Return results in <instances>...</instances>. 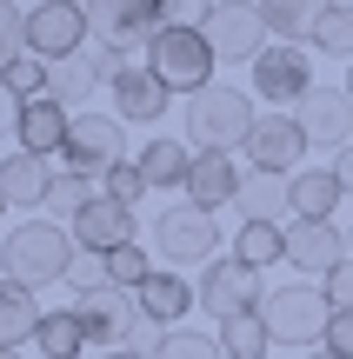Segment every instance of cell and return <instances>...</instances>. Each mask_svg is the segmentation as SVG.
<instances>
[{
    "label": "cell",
    "instance_id": "obj_1",
    "mask_svg": "<svg viewBox=\"0 0 353 359\" xmlns=\"http://www.w3.org/2000/svg\"><path fill=\"white\" fill-rule=\"evenodd\" d=\"M74 253H80V246H74V233H67V226H53V219H40V213L0 240V266H7V280H13V286H27V293H40V286L67 280Z\"/></svg>",
    "mask_w": 353,
    "mask_h": 359
},
{
    "label": "cell",
    "instance_id": "obj_2",
    "mask_svg": "<svg viewBox=\"0 0 353 359\" xmlns=\"http://www.w3.org/2000/svg\"><path fill=\"white\" fill-rule=\"evenodd\" d=\"M260 326L274 346H327V326H333V306L314 280H280L260 293Z\"/></svg>",
    "mask_w": 353,
    "mask_h": 359
},
{
    "label": "cell",
    "instance_id": "obj_3",
    "mask_svg": "<svg viewBox=\"0 0 353 359\" xmlns=\"http://www.w3.org/2000/svg\"><path fill=\"white\" fill-rule=\"evenodd\" d=\"M253 120L260 114H253L247 87L213 80V87H200L194 100H187V140H194V154H234V147H247Z\"/></svg>",
    "mask_w": 353,
    "mask_h": 359
},
{
    "label": "cell",
    "instance_id": "obj_4",
    "mask_svg": "<svg viewBox=\"0 0 353 359\" xmlns=\"http://www.w3.org/2000/svg\"><path fill=\"white\" fill-rule=\"evenodd\" d=\"M80 326H87V346H107V353H140L147 339L160 346V326L140 313V293L127 286H100L93 299H74Z\"/></svg>",
    "mask_w": 353,
    "mask_h": 359
},
{
    "label": "cell",
    "instance_id": "obj_5",
    "mask_svg": "<svg viewBox=\"0 0 353 359\" xmlns=\"http://www.w3.org/2000/svg\"><path fill=\"white\" fill-rule=\"evenodd\" d=\"M147 67L160 74L167 93H187V100L200 87H213V47H207L200 27H160L154 47H147Z\"/></svg>",
    "mask_w": 353,
    "mask_h": 359
},
{
    "label": "cell",
    "instance_id": "obj_6",
    "mask_svg": "<svg viewBox=\"0 0 353 359\" xmlns=\"http://www.w3.org/2000/svg\"><path fill=\"white\" fill-rule=\"evenodd\" d=\"M154 253L167 259L173 273L187 266H213L220 259V226H213V213H194V206H167V213L154 219Z\"/></svg>",
    "mask_w": 353,
    "mask_h": 359
},
{
    "label": "cell",
    "instance_id": "obj_7",
    "mask_svg": "<svg viewBox=\"0 0 353 359\" xmlns=\"http://www.w3.org/2000/svg\"><path fill=\"white\" fill-rule=\"evenodd\" d=\"M67 173L80 180H107L114 167H127V127H120L114 114H74V127H67Z\"/></svg>",
    "mask_w": 353,
    "mask_h": 359
},
{
    "label": "cell",
    "instance_id": "obj_8",
    "mask_svg": "<svg viewBox=\"0 0 353 359\" xmlns=\"http://www.w3.org/2000/svg\"><path fill=\"white\" fill-rule=\"evenodd\" d=\"M260 273H247L234 253L227 259H213V266H200V280H194V306L207 313L213 326H227V320H240V313H260Z\"/></svg>",
    "mask_w": 353,
    "mask_h": 359
},
{
    "label": "cell",
    "instance_id": "obj_9",
    "mask_svg": "<svg viewBox=\"0 0 353 359\" xmlns=\"http://www.w3.org/2000/svg\"><path fill=\"white\" fill-rule=\"evenodd\" d=\"M80 13H87V40H93V47H114V53L154 47V34L167 27L160 0H154V7H140V0H87Z\"/></svg>",
    "mask_w": 353,
    "mask_h": 359
},
{
    "label": "cell",
    "instance_id": "obj_10",
    "mask_svg": "<svg viewBox=\"0 0 353 359\" xmlns=\"http://www.w3.org/2000/svg\"><path fill=\"white\" fill-rule=\"evenodd\" d=\"M200 34H207L213 60H240V67H253L267 47H274L267 27H260V7H247V0H220V7H207Z\"/></svg>",
    "mask_w": 353,
    "mask_h": 359
},
{
    "label": "cell",
    "instance_id": "obj_11",
    "mask_svg": "<svg viewBox=\"0 0 353 359\" xmlns=\"http://www.w3.org/2000/svg\"><path fill=\"white\" fill-rule=\"evenodd\" d=\"M87 47V13L74 7V0H40V7H27V53L47 67L74 60V53Z\"/></svg>",
    "mask_w": 353,
    "mask_h": 359
},
{
    "label": "cell",
    "instance_id": "obj_12",
    "mask_svg": "<svg viewBox=\"0 0 353 359\" xmlns=\"http://www.w3.org/2000/svg\"><path fill=\"white\" fill-rule=\"evenodd\" d=\"M247 167L293 180V173L307 167V133H300V120H293V114H260L247 127Z\"/></svg>",
    "mask_w": 353,
    "mask_h": 359
},
{
    "label": "cell",
    "instance_id": "obj_13",
    "mask_svg": "<svg viewBox=\"0 0 353 359\" xmlns=\"http://www.w3.org/2000/svg\"><path fill=\"white\" fill-rule=\"evenodd\" d=\"M293 120H300V133H307V147H353V93L347 87H307L300 93V107H293Z\"/></svg>",
    "mask_w": 353,
    "mask_h": 359
},
{
    "label": "cell",
    "instance_id": "obj_14",
    "mask_svg": "<svg viewBox=\"0 0 353 359\" xmlns=\"http://www.w3.org/2000/svg\"><path fill=\"white\" fill-rule=\"evenodd\" d=\"M340 259H347V233L333 226V219H300V226H287V266L300 273V280L320 286Z\"/></svg>",
    "mask_w": 353,
    "mask_h": 359
},
{
    "label": "cell",
    "instance_id": "obj_15",
    "mask_svg": "<svg viewBox=\"0 0 353 359\" xmlns=\"http://www.w3.org/2000/svg\"><path fill=\"white\" fill-rule=\"evenodd\" d=\"M67 233H74L80 253H100V259H107V253H120V246H133V206H120V200H107V193H93Z\"/></svg>",
    "mask_w": 353,
    "mask_h": 359
},
{
    "label": "cell",
    "instance_id": "obj_16",
    "mask_svg": "<svg viewBox=\"0 0 353 359\" xmlns=\"http://www.w3.org/2000/svg\"><path fill=\"white\" fill-rule=\"evenodd\" d=\"M253 93H260V100H274V107H300V93L314 87V74H307V53L300 47H267L260 60H253Z\"/></svg>",
    "mask_w": 353,
    "mask_h": 359
},
{
    "label": "cell",
    "instance_id": "obj_17",
    "mask_svg": "<svg viewBox=\"0 0 353 359\" xmlns=\"http://www.w3.org/2000/svg\"><path fill=\"white\" fill-rule=\"evenodd\" d=\"M240 187H247V173L234 167V154H194V173L180 193L194 213H220V206H240Z\"/></svg>",
    "mask_w": 353,
    "mask_h": 359
},
{
    "label": "cell",
    "instance_id": "obj_18",
    "mask_svg": "<svg viewBox=\"0 0 353 359\" xmlns=\"http://www.w3.org/2000/svg\"><path fill=\"white\" fill-rule=\"evenodd\" d=\"M107 93H114V120H167V100H173L147 60H127Z\"/></svg>",
    "mask_w": 353,
    "mask_h": 359
},
{
    "label": "cell",
    "instance_id": "obj_19",
    "mask_svg": "<svg viewBox=\"0 0 353 359\" xmlns=\"http://www.w3.org/2000/svg\"><path fill=\"white\" fill-rule=\"evenodd\" d=\"M47 193H53V167H47V160L20 154V147L0 160V200H7V206H20V213L34 219L40 206H47Z\"/></svg>",
    "mask_w": 353,
    "mask_h": 359
},
{
    "label": "cell",
    "instance_id": "obj_20",
    "mask_svg": "<svg viewBox=\"0 0 353 359\" xmlns=\"http://www.w3.org/2000/svg\"><path fill=\"white\" fill-rule=\"evenodd\" d=\"M67 127H74V114H67V107L27 100V107H20V127H13V140H20V154L53 160V154H67Z\"/></svg>",
    "mask_w": 353,
    "mask_h": 359
},
{
    "label": "cell",
    "instance_id": "obj_21",
    "mask_svg": "<svg viewBox=\"0 0 353 359\" xmlns=\"http://www.w3.org/2000/svg\"><path fill=\"white\" fill-rule=\"evenodd\" d=\"M340 200H347V187H340V173H333V167H300V173L287 180L293 219H333V213H340Z\"/></svg>",
    "mask_w": 353,
    "mask_h": 359
},
{
    "label": "cell",
    "instance_id": "obj_22",
    "mask_svg": "<svg viewBox=\"0 0 353 359\" xmlns=\"http://www.w3.org/2000/svg\"><path fill=\"white\" fill-rule=\"evenodd\" d=\"M140 313L154 326H180L187 313H194V280L173 273V266H154V280L140 286Z\"/></svg>",
    "mask_w": 353,
    "mask_h": 359
},
{
    "label": "cell",
    "instance_id": "obj_23",
    "mask_svg": "<svg viewBox=\"0 0 353 359\" xmlns=\"http://www.w3.org/2000/svg\"><path fill=\"white\" fill-rule=\"evenodd\" d=\"M293 206H287V180L280 173H247L240 187V226H287Z\"/></svg>",
    "mask_w": 353,
    "mask_h": 359
},
{
    "label": "cell",
    "instance_id": "obj_24",
    "mask_svg": "<svg viewBox=\"0 0 353 359\" xmlns=\"http://www.w3.org/2000/svg\"><path fill=\"white\" fill-rule=\"evenodd\" d=\"M133 167H140L147 187H187V173H194V147L160 133V140H147V147H140V160H133Z\"/></svg>",
    "mask_w": 353,
    "mask_h": 359
},
{
    "label": "cell",
    "instance_id": "obj_25",
    "mask_svg": "<svg viewBox=\"0 0 353 359\" xmlns=\"http://www.w3.org/2000/svg\"><path fill=\"white\" fill-rule=\"evenodd\" d=\"M307 47L327 53V60H353V0H320Z\"/></svg>",
    "mask_w": 353,
    "mask_h": 359
},
{
    "label": "cell",
    "instance_id": "obj_26",
    "mask_svg": "<svg viewBox=\"0 0 353 359\" xmlns=\"http://www.w3.org/2000/svg\"><path fill=\"white\" fill-rule=\"evenodd\" d=\"M260 7V27H267V40L274 47H300L307 34H314V0H253Z\"/></svg>",
    "mask_w": 353,
    "mask_h": 359
},
{
    "label": "cell",
    "instance_id": "obj_27",
    "mask_svg": "<svg viewBox=\"0 0 353 359\" xmlns=\"http://www.w3.org/2000/svg\"><path fill=\"white\" fill-rule=\"evenodd\" d=\"M80 346H87V326H80L74 306L40 313V333H34V353L40 359H80Z\"/></svg>",
    "mask_w": 353,
    "mask_h": 359
},
{
    "label": "cell",
    "instance_id": "obj_28",
    "mask_svg": "<svg viewBox=\"0 0 353 359\" xmlns=\"http://www.w3.org/2000/svg\"><path fill=\"white\" fill-rule=\"evenodd\" d=\"M34 333H40V306H34V293H27V286H13V280H0V346L20 353Z\"/></svg>",
    "mask_w": 353,
    "mask_h": 359
},
{
    "label": "cell",
    "instance_id": "obj_29",
    "mask_svg": "<svg viewBox=\"0 0 353 359\" xmlns=\"http://www.w3.org/2000/svg\"><path fill=\"white\" fill-rule=\"evenodd\" d=\"M234 259H240L247 273L287 266V226H240V233H234Z\"/></svg>",
    "mask_w": 353,
    "mask_h": 359
},
{
    "label": "cell",
    "instance_id": "obj_30",
    "mask_svg": "<svg viewBox=\"0 0 353 359\" xmlns=\"http://www.w3.org/2000/svg\"><path fill=\"white\" fill-rule=\"evenodd\" d=\"M47 100L53 107H67V114H87V100H93V74H87V60H60V67H47Z\"/></svg>",
    "mask_w": 353,
    "mask_h": 359
},
{
    "label": "cell",
    "instance_id": "obj_31",
    "mask_svg": "<svg viewBox=\"0 0 353 359\" xmlns=\"http://www.w3.org/2000/svg\"><path fill=\"white\" fill-rule=\"evenodd\" d=\"M220 353H227V359H267V353H274V339H267L260 313H240V320H227V326H220Z\"/></svg>",
    "mask_w": 353,
    "mask_h": 359
},
{
    "label": "cell",
    "instance_id": "obj_32",
    "mask_svg": "<svg viewBox=\"0 0 353 359\" xmlns=\"http://www.w3.org/2000/svg\"><path fill=\"white\" fill-rule=\"evenodd\" d=\"M87 200H93V193H87V180H80V173H53V193H47V206H40V213H47L53 226H74Z\"/></svg>",
    "mask_w": 353,
    "mask_h": 359
},
{
    "label": "cell",
    "instance_id": "obj_33",
    "mask_svg": "<svg viewBox=\"0 0 353 359\" xmlns=\"http://www.w3.org/2000/svg\"><path fill=\"white\" fill-rule=\"evenodd\" d=\"M154 359H227L220 353V333H160V346H154Z\"/></svg>",
    "mask_w": 353,
    "mask_h": 359
},
{
    "label": "cell",
    "instance_id": "obj_34",
    "mask_svg": "<svg viewBox=\"0 0 353 359\" xmlns=\"http://www.w3.org/2000/svg\"><path fill=\"white\" fill-rule=\"evenodd\" d=\"M107 280H114V286H127V293H140V286L154 280V259L140 253V240H133V246H120V253H107Z\"/></svg>",
    "mask_w": 353,
    "mask_h": 359
},
{
    "label": "cell",
    "instance_id": "obj_35",
    "mask_svg": "<svg viewBox=\"0 0 353 359\" xmlns=\"http://www.w3.org/2000/svg\"><path fill=\"white\" fill-rule=\"evenodd\" d=\"M0 80H7L20 100H47V60H34V53H13Z\"/></svg>",
    "mask_w": 353,
    "mask_h": 359
},
{
    "label": "cell",
    "instance_id": "obj_36",
    "mask_svg": "<svg viewBox=\"0 0 353 359\" xmlns=\"http://www.w3.org/2000/svg\"><path fill=\"white\" fill-rule=\"evenodd\" d=\"M60 286H74L80 299H93L100 286H114V280H107V259H100V253H74V266H67Z\"/></svg>",
    "mask_w": 353,
    "mask_h": 359
},
{
    "label": "cell",
    "instance_id": "obj_37",
    "mask_svg": "<svg viewBox=\"0 0 353 359\" xmlns=\"http://www.w3.org/2000/svg\"><path fill=\"white\" fill-rule=\"evenodd\" d=\"M13 53H27V7H13V0H0V74H7Z\"/></svg>",
    "mask_w": 353,
    "mask_h": 359
},
{
    "label": "cell",
    "instance_id": "obj_38",
    "mask_svg": "<svg viewBox=\"0 0 353 359\" xmlns=\"http://www.w3.org/2000/svg\"><path fill=\"white\" fill-rule=\"evenodd\" d=\"M147 193H154V187L140 180V167H133V160H127V167H114V173H107V200H120V206H140Z\"/></svg>",
    "mask_w": 353,
    "mask_h": 359
},
{
    "label": "cell",
    "instance_id": "obj_39",
    "mask_svg": "<svg viewBox=\"0 0 353 359\" xmlns=\"http://www.w3.org/2000/svg\"><path fill=\"white\" fill-rule=\"evenodd\" d=\"M320 293H327V306H333V313H353V253L327 273V280H320Z\"/></svg>",
    "mask_w": 353,
    "mask_h": 359
},
{
    "label": "cell",
    "instance_id": "obj_40",
    "mask_svg": "<svg viewBox=\"0 0 353 359\" xmlns=\"http://www.w3.org/2000/svg\"><path fill=\"white\" fill-rule=\"evenodd\" d=\"M327 353L353 359V313H333V326H327Z\"/></svg>",
    "mask_w": 353,
    "mask_h": 359
},
{
    "label": "cell",
    "instance_id": "obj_41",
    "mask_svg": "<svg viewBox=\"0 0 353 359\" xmlns=\"http://www.w3.org/2000/svg\"><path fill=\"white\" fill-rule=\"evenodd\" d=\"M20 107H27V100L7 87V80H0V133H13V127H20Z\"/></svg>",
    "mask_w": 353,
    "mask_h": 359
},
{
    "label": "cell",
    "instance_id": "obj_42",
    "mask_svg": "<svg viewBox=\"0 0 353 359\" xmlns=\"http://www.w3.org/2000/svg\"><path fill=\"white\" fill-rule=\"evenodd\" d=\"M333 173H340V187L353 193V147H340V154H333Z\"/></svg>",
    "mask_w": 353,
    "mask_h": 359
},
{
    "label": "cell",
    "instance_id": "obj_43",
    "mask_svg": "<svg viewBox=\"0 0 353 359\" xmlns=\"http://www.w3.org/2000/svg\"><path fill=\"white\" fill-rule=\"evenodd\" d=\"M100 359H154V353H100Z\"/></svg>",
    "mask_w": 353,
    "mask_h": 359
},
{
    "label": "cell",
    "instance_id": "obj_44",
    "mask_svg": "<svg viewBox=\"0 0 353 359\" xmlns=\"http://www.w3.org/2000/svg\"><path fill=\"white\" fill-rule=\"evenodd\" d=\"M307 359H340V353H327V346H314V353H307Z\"/></svg>",
    "mask_w": 353,
    "mask_h": 359
},
{
    "label": "cell",
    "instance_id": "obj_45",
    "mask_svg": "<svg viewBox=\"0 0 353 359\" xmlns=\"http://www.w3.org/2000/svg\"><path fill=\"white\" fill-rule=\"evenodd\" d=\"M0 359H20V353H13V346H0Z\"/></svg>",
    "mask_w": 353,
    "mask_h": 359
},
{
    "label": "cell",
    "instance_id": "obj_46",
    "mask_svg": "<svg viewBox=\"0 0 353 359\" xmlns=\"http://www.w3.org/2000/svg\"><path fill=\"white\" fill-rule=\"evenodd\" d=\"M340 87H347V93H353V67H347V80H340Z\"/></svg>",
    "mask_w": 353,
    "mask_h": 359
},
{
    "label": "cell",
    "instance_id": "obj_47",
    "mask_svg": "<svg viewBox=\"0 0 353 359\" xmlns=\"http://www.w3.org/2000/svg\"><path fill=\"white\" fill-rule=\"evenodd\" d=\"M347 253H353V233H347Z\"/></svg>",
    "mask_w": 353,
    "mask_h": 359
},
{
    "label": "cell",
    "instance_id": "obj_48",
    "mask_svg": "<svg viewBox=\"0 0 353 359\" xmlns=\"http://www.w3.org/2000/svg\"><path fill=\"white\" fill-rule=\"evenodd\" d=\"M0 213H7V200H0Z\"/></svg>",
    "mask_w": 353,
    "mask_h": 359
}]
</instances>
